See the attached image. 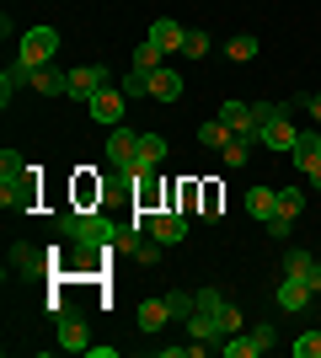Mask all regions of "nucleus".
<instances>
[{
	"label": "nucleus",
	"instance_id": "nucleus-1",
	"mask_svg": "<svg viewBox=\"0 0 321 358\" xmlns=\"http://www.w3.org/2000/svg\"><path fill=\"white\" fill-rule=\"evenodd\" d=\"M225 305L230 299L220 294V289H199L193 294V310H187V337L193 343H209V353H220V343H225Z\"/></svg>",
	"mask_w": 321,
	"mask_h": 358
},
{
	"label": "nucleus",
	"instance_id": "nucleus-2",
	"mask_svg": "<svg viewBox=\"0 0 321 358\" xmlns=\"http://www.w3.org/2000/svg\"><path fill=\"white\" fill-rule=\"evenodd\" d=\"M54 48H59V32H54V27H32V32H22L16 64H22V70H38V64L54 59Z\"/></svg>",
	"mask_w": 321,
	"mask_h": 358
},
{
	"label": "nucleus",
	"instance_id": "nucleus-3",
	"mask_svg": "<svg viewBox=\"0 0 321 358\" xmlns=\"http://www.w3.org/2000/svg\"><path fill=\"white\" fill-rule=\"evenodd\" d=\"M273 348V327H252V331H236V337H225L220 343V353L225 358H257Z\"/></svg>",
	"mask_w": 321,
	"mask_h": 358
},
{
	"label": "nucleus",
	"instance_id": "nucleus-4",
	"mask_svg": "<svg viewBox=\"0 0 321 358\" xmlns=\"http://www.w3.org/2000/svg\"><path fill=\"white\" fill-rule=\"evenodd\" d=\"M113 86V75H107V64H80V70H70V96L76 102H92L97 91Z\"/></svg>",
	"mask_w": 321,
	"mask_h": 358
},
{
	"label": "nucleus",
	"instance_id": "nucleus-5",
	"mask_svg": "<svg viewBox=\"0 0 321 358\" xmlns=\"http://www.w3.org/2000/svg\"><path fill=\"white\" fill-rule=\"evenodd\" d=\"M123 107H129V96H123L118 86H107V91H97L92 102H86V113H92L102 129H118V123H123Z\"/></svg>",
	"mask_w": 321,
	"mask_h": 358
},
{
	"label": "nucleus",
	"instance_id": "nucleus-6",
	"mask_svg": "<svg viewBox=\"0 0 321 358\" xmlns=\"http://www.w3.org/2000/svg\"><path fill=\"white\" fill-rule=\"evenodd\" d=\"M145 230H150L161 246H177V241L187 236V214H171V209H155V214H145Z\"/></svg>",
	"mask_w": 321,
	"mask_h": 358
},
{
	"label": "nucleus",
	"instance_id": "nucleus-7",
	"mask_svg": "<svg viewBox=\"0 0 321 358\" xmlns=\"http://www.w3.org/2000/svg\"><path fill=\"white\" fill-rule=\"evenodd\" d=\"M54 337H59V348H64V353H92V327H86V321H80L76 310H70V315H59Z\"/></svg>",
	"mask_w": 321,
	"mask_h": 358
},
{
	"label": "nucleus",
	"instance_id": "nucleus-8",
	"mask_svg": "<svg viewBox=\"0 0 321 358\" xmlns=\"http://www.w3.org/2000/svg\"><path fill=\"white\" fill-rule=\"evenodd\" d=\"M166 139H161V134H139V155H134V166H129V177H150V171H155V166H161V161H166Z\"/></svg>",
	"mask_w": 321,
	"mask_h": 358
},
{
	"label": "nucleus",
	"instance_id": "nucleus-9",
	"mask_svg": "<svg viewBox=\"0 0 321 358\" xmlns=\"http://www.w3.org/2000/svg\"><path fill=\"white\" fill-rule=\"evenodd\" d=\"M134 155H139V134H134V129H113V134H107V166L129 171Z\"/></svg>",
	"mask_w": 321,
	"mask_h": 358
},
{
	"label": "nucleus",
	"instance_id": "nucleus-10",
	"mask_svg": "<svg viewBox=\"0 0 321 358\" xmlns=\"http://www.w3.org/2000/svg\"><path fill=\"white\" fill-rule=\"evenodd\" d=\"M27 86H32V91H43V96H70V70L38 64V70H27Z\"/></svg>",
	"mask_w": 321,
	"mask_h": 358
},
{
	"label": "nucleus",
	"instance_id": "nucleus-11",
	"mask_svg": "<svg viewBox=\"0 0 321 358\" xmlns=\"http://www.w3.org/2000/svg\"><path fill=\"white\" fill-rule=\"evenodd\" d=\"M183 38H187L183 22H171V16H155V22H150V43H155V48H166V54H183Z\"/></svg>",
	"mask_w": 321,
	"mask_h": 358
},
{
	"label": "nucleus",
	"instance_id": "nucleus-12",
	"mask_svg": "<svg viewBox=\"0 0 321 358\" xmlns=\"http://www.w3.org/2000/svg\"><path fill=\"white\" fill-rule=\"evenodd\" d=\"M11 262H16V273H48L54 268V257L38 252V246H27V241H11Z\"/></svg>",
	"mask_w": 321,
	"mask_h": 358
},
{
	"label": "nucleus",
	"instance_id": "nucleus-13",
	"mask_svg": "<svg viewBox=\"0 0 321 358\" xmlns=\"http://www.w3.org/2000/svg\"><path fill=\"white\" fill-rule=\"evenodd\" d=\"M294 171H306V166H316L321 161V129H300V134H294Z\"/></svg>",
	"mask_w": 321,
	"mask_h": 358
},
{
	"label": "nucleus",
	"instance_id": "nucleus-14",
	"mask_svg": "<svg viewBox=\"0 0 321 358\" xmlns=\"http://www.w3.org/2000/svg\"><path fill=\"white\" fill-rule=\"evenodd\" d=\"M311 294H316V289H311L306 278H290V273H284V284H278V305H284V310H306Z\"/></svg>",
	"mask_w": 321,
	"mask_h": 358
},
{
	"label": "nucleus",
	"instance_id": "nucleus-15",
	"mask_svg": "<svg viewBox=\"0 0 321 358\" xmlns=\"http://www.w3.org/2000/svg\"><path fill=\"white\" fill-rule=\"evenodd\" d=\"M150 96H155V102H177V96H183V75L161 64V70L150 75Z\"/></svg>",
	"mask_w": 321,
	"mask_h": 358
},
{
	"label": "nucleus",
	"instance_id": "nucleus-16",
	"mask_svg": "<svg viewBox=\"0 0 321 358\" xmlns=\"http://www.w3.org/2000/svg\"><path fill=\"white\" fill-rule=\"evenodd\" d=\"M166 321H171L166 294H161V299H139V331H161Z\"/></svg>",
	"mask_w": 321,
	"mask_h": 358
},
{
	"label": "nucleus",
	"instance_id": "nucleus-17",
	"mask_svg": "<svg viewBox=\"0 0 321 358\" xmlns=\"http://www.w3.org/2000/svg\"><path fill=\"white\" fill-rule=\"evenodd\" d=\"M230 139H236V134H230V123H225V118H209V123H199V145H204V150H225Z\"/></svg>",
	"mask_w": 321,
	"mask_h": 358
},
{
	"label": "nucleus",
	"instance_id": "nucleus-18",
	"mask_svg": "<svg viewBox=\"0 0 321 358\" xmlns=\"http://www.w3.org/2000/svg\"><path fill=\"white\" fill-rule=\"evenodd\" d=\"M273 209H278V193H273V187H246V214H252V220H268Z\"/></svg>",
	"mask_w": 321,
	"mask_h": 358
},
{
	"label": "nucleus",
	"instance_id": "nucleus-19",
	"mask_svg": "<svg viewBox=\"0 0 321 358\" xmlns=\"http://www.w3.org/2000/svg\"><path fill=\"white\" fill-rule=\"evenodd\" d=\"M161 59H166V48H155L150 38L134 48V70H139V75H155V70H161Z\"/></svg>",
	"mask_w": 321,
	"mask_h": 358
},
{
	"label": "nucleus",
	"instance_id": "nucleus-20",
	"mask_svg": "<svg viewBox=\"0 0 321 358\" xmlns=\"http://www.w3.org/2000/svg\"><path fill=\"white\" fill-rule=\"evenodd\" d=\"M252 150H257L252 139H241V134H236V139H230L225 150H220V155H225V166H230V171H241V166L252 161Z\"/></svg>",
	"mask_w": 321,
	"mask_h": 358
},
{
	"label": "nucleus",
	"instance_id": "nucleus-21",
	"mask_svg": "<svg viewBox=\"0 0 321 358\" xmlns=\"http://www.w3.org/2000/svg\"><path fill=\"white\" fill-rule=\"evenodd\" d=\"M27 171H32V166L22 161L16 150H0V182H22V177H27Z\"/></svg>",
	"mask_w": 321,
	"mask_h": 358
},
{
	"label": "nucleus",
	"instance_id": "nucleus-22",
	"mask_svg": "<svg viewBox=\"0 0 321 358\" xmlns=\"http://www.w3.org/2000/svg\"><path fill=\"white\" fill-rule=\"evenodd\" d=\"M225 59H236V64L257 59V38H252V32H241V38H230V43H225Z\"/></svg>",
	"mask_w": 321,
	"mask_h": 358
},
{
	"label": "nucleus",
	"instance_id": "nucleus-23",
	"mask_svg": "<svg viewBox=\"0 0 321 358\" xmlns=\"http://www.w3.org/2000/svg\"><path fill=\"white\" fill-rule=\"evenodd\" d=\"M306 209V193L300 187H278V209L273 214H284V220H294V214Z\"/></svg>",
	"mask_w": 321,
	"mask_h": 358
},
{
	"label": "nucleus",
	"instance_id": "nucleus-24",
	"mask_svg": "<svg viewBox=\"0 0 321 358\" xmlns=\"http://www.w3.org/2000/svg\"><path fill=\"white\" fill-rule=\"evenodd\" d=\"M209 48H214V38H209V32H199V27H187V38H183V54H187V59H204V54H209Z\"/></svg>",
	"mask_w": 321,
	"mask_h": 358
},
{
	"label": "nucleus",
	"instance_id": "nucleus-25",
	"mask_svg": "<svg viewBox=\"0 0 321 358\" xmlns=\"http://www.w3.org/2000/svg\"><path fill=\"white\" fill-rule=\"evenodd\" d=\"M311 262H316V257H311L306 246H290V252H284V273H290V278H306Z\"/></svg>",
	"mask_w": 321,
	"mask_h": 358
},
{
	"label": "nucleus",
	"instance_id": "nucleus-26",
	"mask_svg": "<svg viewBox=\"0 0 321 358\" xmlns=\"http://www.w3.org/2000/svg\"><path fill=\"white\" fill-rule=\"evenodd\" d=\"M118 91H123V96H129V102H134V96H150V75H129V80H118Z\"/></svg>",
	"mask_w": 321,
	"mask_h": 358
},
{
	"label": "nucleus",
	"instance_id": "nucleus-27",
	"mask_svg": "<svg viewBox=\"0 0 321 358\" xmlns=\"http://www.w3.org/2000/svg\"><path fill=\"white\" fill-rule=\"evenodd\" d=\"M294 358H321V331H306V337L294 343Z\"/></svg>",
	"mask_w": 321,
	"mask_h": 358
},
{
	"label": "nucleus",
	"instance_id": "nucleus-28",
	"mask_svg": "<svg viewBox=\"0 0 321 358\" xmlns=\"http://www.w3.org/2000/svg\"><path fill=\"white\" fill-rule=\"evenodd\" d=\"M171 305V321H187V310H193V294H166Z\"/></svg>",
	"mask_w": 321,
	"mask_h": 358
},
{
	"label": "nucleus",
	"instance_id": "nucleus-29",
	"mask_svg": "<svg viewBox=\"0 0 321 358\" xmlns=\"http://www.w3.org/2000/svg\"><path fill=\"white\" fill-rule=\"evenodd\" d=\"M306 284H311V289L321 294V262H311V268H306Z\"/></svg>",
	"mask_w": 321,
	"mask_h": 358
},
{
	"label": "nucleus",
	"instance_id": "nucleus-30",
	"mask_svg": "<svg viewBox=\"0 0 321 358\" xmlns=\"http://www.w3.org/2000/svg\"><path fill=\"white\" fill-rule=\"evenodd\" d=\"M306 107H311V118L321 123V91H311V96H306Z\"/></svg>",
	"mask_w": 321,
	"mask_h": 358
},
{
	"label": "nucleus",
	"instance_id": "nucleus-31",
	"mask_svg": "<svg viewBox=\"0 0 321 358\" xmlns=\"http://www.w3.org/2000/svg\"><path fill=\"white\" fill-rule=\"evenodd\" d=\"M306 177H311V187L321 193V161H316V166H306Z\"/></svg>",
	"mask_w": 321,
	"mask_h": 358
}]
</instances>
